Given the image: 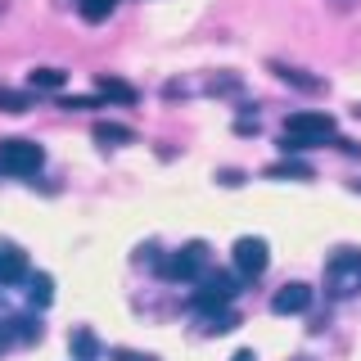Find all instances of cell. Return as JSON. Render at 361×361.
I'll return each mask as SVG.
<instances>
[{"instance_id":"19","label":"cell","mask_w":361,"mask_h":361,"mask_svg":"<svg viewBox=\"0 0 361 361\" xmlns=\"http://www.w3.org/2000/svg\"><path fill=\"white\" fill-rule=\"evenodd\" d=\"M118 361H154L149 353H131V348H118V353H113Z\"/></svg>"},{"instance_id":"2","label":"cell","mask_w":361,"mask_h":361,"mask_svg":"<svg viewBox=\"0 0 361 361\" xmlns=\"http://www.w3.org/2000/svg\"><path fill=\"white\" fill-rule=\"evenodd\" d=\"M325 293L330 298H357L361 293V248H334L325 262Z\"/></svg>"},{"instance_id":"20","label":"cell","mask_w":361,"mask_h":361,"mask_svg":"<svg viewBox=\"0 0 361 361\" xmlns=\"http://www.w3.org/2000/svg\"><path fill=\"white\" fill-rule=\"evenodd\" d=\"M231 361H257V353H253V348H240V353H235Z\"/></svg>"},{"instance_id":"3","label":"cell","mask_w":361,"mask_h":361,"mask_svg":"<svg viewBox=\"0 0 361 361\" xmlns=\"http://www.w3.org/2000/svg\"><path fill=\"white\" fill-rule=\"evenodd\" d=\"M45 167V149L27 135H5L0 140V172L5 176H37Z\"/></svg>"},{"instance_id":"8","label":"cell","mask_w":361,"mask_h":361,"mask_svg":"<svg viewBox=\"0 0 361 361\" xmlns=\"http://www.w3.org/2000/svg\"><path fill=\"white\" fill-rule=\"evenodd\" d=\"M27 280V253L14 240H0V285H18Z\"/></svg>"},{"instance_id":"16","label":"cell","mask_w":361,"mask_h":361,"mask_svg":"<svg viewBox=\"0 0 361 361\" xmlns=\"http://www.w3.org/2000/svg\"><path fill=\"white\" fill-rule=\"evenodd\" d=\"M199 321H203V330H208V334H226L235 325V312L231 307H226V312H199Z\"/></svg>"},{"instance_id":"11","label":"cell","mask_w":361,"mask_h":361,"mask_svg":"<svg viewBox=\"0 0 361 361\" xmlns=\"http://www.w3.org/2000/svg\"><path fill=\"white\" fill-rule=\"evenodd\" d=\"M27 82L37 86V90H63L68 86V73H63V68H32Z\"/></svg>"},{"instance_id":"18","label":"cell","mask_w":361,"mask_h":361,"mask_svg":"<svg viewBox=\"0 0 361 361\" xmlns=\"http://www.w3.org/2000/svg\"><path fill=\"white\" fill-rule=\"evenodd\" d=\"M0 109H5V113H27V109H32V99L23 95V90H9V86H0Z\"/></svg>"},{"instance_id":"22","label":"cell","mask_w":361,"mask_h":361,"mask_svg":"<svg viewBox=\"0 0 361 361\" xmlns=\"http://www.w3.org/2000/svg\"><path fill=\"white\" fill-rule=\"evenodd\" d=\"M348 5H353V0H348Z\"/></svg>"},{"instance_id":"17","label":"cell","mask_w":361,"mask_h":361,"mask_svg":"<svg viewBox=\"0 0 361 361\" xmlns=\"http://www.w3.org/2000/svg\"><path fill=\"white\" fill-rule=\"evenodd\" d=\"M267 176H289V180H312V167L307 163H271Z\"/></svg>"},{"instance_id":"13","label":"cell","mask_w":361,"mask_h":361,"mask_svg":"<svg viewBox=\"0 0 361 361\" xmlns=\"http://www.w3.org/2000/svg\"><path fill=\"white\" fill-rule=\"evenodd\" d=\"M276 68V77H285V82H293L298 90H325L321 77H302V68H289V63H271Z\"/></svg>"},{"instance_id":"6","label":"cell","mask_w":361,"mask_h":361,"mask_svg":"<svg viewBox=\"0 0 361 361\" xmlns=\"http://www.w3.org/2000/svg\"><path fill=\"white\" fill-rule=\"evenodd\" d=\"M235 293H240V280L226 276V271H217V276L199 280V289H195V312H226Z\"/></svg>"},{"instance_id":"12","label":"cell","mask_w":361,"mask_h":361,"mask_svg":"<svg viewBox=\"0 0 361 361\" xmlns=\"http://www.w3.org/2000/svg\"><path fill=\"white\" fill-rule=\"evenodd\" d=\"M95 140H99V145H131L135 131L122 127V122H95Z\"/></svg>"},{"instance_id":"9","label":"cell","mask_w":361,"mask_h":361,"mask_svg":"<svg viewBox=\"0 0 361 361\" xmlns=\"http://www.w3.org/2000/svg\"><path fill=\"white\" fill-rule=\"evenodd\" d=\"M95 90H99V95H109V99H118V104H135V99H140V90H135L131 82H122V77H109V73L95 77Z\"/></svg>"},{"instance_id":"10","label":"cell","mask_w":361,"mask_h":361,"mask_svg":"<svg viewBox=\"0 0 361 361\" xmlns=\"http://www.w3.org/2000/svg\"><path fill=\"white\" fill-rule=\"evenodd\" d=\"M50 298H54V280L45 276V271L27 276V302H32V307H50Z\"/></svg>"},{"instance_id":"1","label":"cell","mask_w":361,"mask_h":361,"mask_svg":"<svg viewBox=\"0 0 361 361\" xmlns=\"http://www.w3.org/2000/svg\"><path fill=\"white\" fill-rule=\"evenodd\" d=\"M338 140V127L325 109H298L285 118L280 127V145L285 154H298V149H316V145H334Z\"/></svg>"},{"instance_id":"15","label":"cell","mask_w":361,"mask_h":361,"mask_svg":"<svg viewBox=\"0 0 361 361\" xmlns=\"http://www.w3.org/2000/svg\"><path fill=\"white\" fill-rule=\"evenodd\" d=\"M113 9H118V0H77V14L86 23H104Z\"/></svg>"},{"instance_id":"4","label":"cell","mask_w":361,"mask_h":361,"mask_svg":"<svg viewBox=\"0 0 361 361\" xmlns=\"http://www.w3.org/2000/svg\"><path fill=\"white\" fill-rule=\"evenodd\" d=\"M158 271H163L167 280H203V271H208V244L190 240L185 248H176L172 257H163Z\"/></svg>"},{"instance_id":"21","label":"cell","mask_w":361,"mask_h":361,"mask_svg":"<svg viewBox=\"0 0 361 361\" xmlns=\"http://www.w3.org/2000/svg\"><path fill=\"white\" fill-rule=\"evenodd\" d=\"M293 361H307V357H293Z\"/></svg>"},{"instance_id":"7","label":"cell","mask_w":361,"mask_h":361,"mask_svg":"<svg viewBox=\"0 0 361 361\" xmlns=\"http://www.w3.org/2000/svg\"><path fill=\"white\" fill-rule=\"evenodd\" d=\"M312 285H302V280H289L285 289H276V298H271V312L276 316H298V312H307L312 307Z\"/></svg>"},{"instance_id":"5","label":"cell","mask_w":361,"mask_h":361,"mask_svg":"<svg viewBox=\"0 0 361 361\" xmlns=\"http://www.w3.org/2000/svg\"><path fill=\"white\" fill-rule=\"evenodd\" d=\"M231 262H235V276L240 280H257L271 262V248H267L262 235H240L231 248Z\"/></svg>"},{"instance_id":"14","label":"cell","mask_w":361,"mask_h":361,"mask_svg":"<svg viewBox=\"0 0 361 361\" xmlns=\"http://www.w3.org/2000/svg\"><path fill=\"white\" fill-rule=\"evenodd\" d=\"M68 343H73V357H77V361H95V357H99V338L90 334V330H77Z\"/></svg>"}]
</instances>
